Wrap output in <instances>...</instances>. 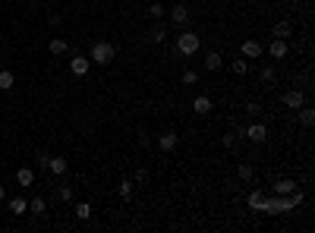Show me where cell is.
Masks as SVG:
<instances>
[{"label": "cell", "instance_id": "obj_1", "mask_svg": "<svg viewBox=\"0 0 315 233\" xmlns=\"http://www.w3.org/2000/svg\"><path fill=\"white\" fill-rule=\"evenodd\" d=\"M303 205V192L300 189H293L287 195H268V202H265V214H284V211H293V208H300Z\"/></svg>", "mask_w": 315, "mask_h": 233}, {"label": "cell", "instance_id": "obj_2", "mask_svg": "<svg viewBox=\"0 0 315 233\" xmlns=\"http://www.w3.org/2000/svg\"><path fill=\"white\" fill-rule=\"evenodd\" d=\"M114 57H117V44H114V41H95V44H91V50H88V60L98 63V66H107Z\"/></svg>", "mask_w": 315, "mask_h": 233}, {"label": "cell", "instance_id": "obj_3", "mask_svg": "<svg viewBox=\"0 0 315 233\" xmlns=\"http://www.w3.org/2000/svg\"><path fill=\"white\" fill-rule=\"evenodd\" d=\"M199 47H202V38H199L192 29H183V32L177 35V50L183 54V57H196Z\"/></svg>", "mask_w": 315, "mask_h": 233}, {"label": "cell", "instance_id": "obj_4", "mask_svg": "<svg viewBox=\"0 0 315 233\" xmlns=\"http://www.w3.org/2000/svg\"><path fill=\"white\" fill-rule=\"evenodd\" d=\"M239 136L249 139V142H255V145H262V142L268 139V126H265V123H249V126L239 130Z\"/></svg>", "mask_w": 315, "mask_h": 233}, {"label": "cell", "instance_id": "obj_5", "mask_svg": "<svg viewBox=\"0 0 315 233\" xmlns=\"http://www.w3.org/2000/svg\"><path fill=\"white\" fill-rule=\"evenodd\" d=\"M167 35H171V22H164V19H158V22H155L152 29L145 32V41H148V44H161L164 38H167Z\"/></svg>", "mask_w": 315, "mask_h": 233}, {"label": "cell", "instance_id": "obj_6", "mask_svg": "<svg viewBox=\"0 0 315 233\" xmlns=\"http://www.w3.org/2000/svg\"><path fill=\"white\" fill-rule=\"evenodd\" d=\"M167 16H171V25L186 29V22H189V7H186V4H174V7L167 10Z\"/></svg>", "mask_w": 315, "mask_h": 233}, {"label": "cell", "instance_id": "obj_7", "mask_svg": "<svg viewBox=\"0 0 315 233\" xmlns=\"http://www.w3.org/2000/svg\"><path fill=\"white\" fill-rule=\"evenodd\" d=\"M239 54H243L246 60H258V57L265 54V44H262V41H255V38H246L243 44H239Z\"/></svg>", "mask_w": 315, "mask_h": 233}, {"label": "cell", "instance_id": "obj_8", "mask_svg": "<svg viewBox=\"0 0 315 233\" xmlns=\"http://www.w3.org/2000/svg\"><path fill=\"white\" fill-rule=\"evenodd\" d=\"M281 104H284V107H290V111H296V107H303V104H306L303 88H287V92L281 95Z\"/></svg>", "mask_w": 315, "mask_h": 233}, {"label": "cell", "instance_id": "obj_9", "mask_svg": "<svg viewBox=\"0 0 315 233\" xmlns=\"http://www.w3.org/2000/svg\"><path fill=\"white\" fill-rule=\"evenodd\" d=\"M88 69H91V60H88V57H82V54H72V60H69V73L76 76V79H82Z\"/></svg>", "mask_w": 315, "mask_h": 233}, {"label": "cell", "instance_id": "obj_10", "mask_svg": "<svg viewBox=\"0 0 315 233\" xmlns=\"http://www.w3.org/2000/svg\"><path fill=\"white\" fill-rule=\"evenodd\" d=\"M265 50L271 54V57H274V60H284V57H287V54H290V44H287L284 38H271Z\"/></svg>", "mask_w": 315, "mask_h": 233}, {"label": "cell", "instance_id": "obj_11", "mask_svg": "<svg viewBox=\"0 0 315 233\" xmlns=\"http://www.w3.org/2000/svg\"><path fill=\"white\" fill-rule=\"evenodd\" d=\"M155 142H158V148H161V151H174V148L180 145V136H177L174 130H167V133H161Z\"/></svg>", "mask_w": 315, "mask_h": 233}, {"label": "cell", "instance_id": "obj_12", "mask_svg": "<svg viewBox=\"0 0 315 233\" xmlns=\"http://www.w3.org/2000/svg\"><path fill=\"white\" fill-rule=\"evenodd\" d=\"M47 170H51V173H57V176H63V173L69 170V161H66V158H60V154H51V158H47Z\"/></svg>", "mask_w": 315, "mask_h": 233}, {"label": "cell", "instance_id": "obj_13", "mask_svg": "<svg viewBox=\"0 0 315 233\" xmlns=\"http://www.w3.org/2000/svg\"><path fill=\"white\" fill-rule=\"evenodd\" d=\"M290 35H293V22H290V19H281V22L271 25V38H284V41H287Z\"/></svg>", "mask_w": 315, "mask_h": 233}, {"label": "cell", "instance_id": "obj_14", "mask_svg": "<svg viewBox=\"0 0 315 233\" xmlns=\"http://www.w3.org/2000/svg\"><path fill=\"white\" fill-rule=\"evenodd\" d=\"M265 202H268V195H265L262 189H255V192L246 195V205H249L252 211H265Z\"/></svg>", "mask_w": 315, "mask_h": 233}, {"label": "cell", "instance_id": "obj_15", "mask_svg": "<svg viewBox=\"0 0 315 233\" xmlns=\"http://www.w3.org/2000/svg\"><path fill=\"white\" fill-rule=\"evenodd\" d=\"M211 107H214V104H211V98H208V95H196L192 111H196L199 117H208V114H211Z\"/></svg>", "mask_w": 315, "mask_h": 233}, {"label": "cell", "instance_id": "obj_16", "mask_svg": "<svg viewBox=\"0 0 315 233\" xmlns=\"http://www.w3.org/2000/svg\"><path fill=\"white\" fill-rule=\"evenodd\" d=\"M293 189H296V180H290V176H284V180H277V183L271 186L274 195H287V192H293Z\"/></svg>", "mask_w": 315, "mask_h": 233}, {"label": "cell", "instance_id": "obj_17", "mask_svg": "<svg viewBox=\"0 0 315 233\" xmlns=\"http://www.w3.org/2000/svg\"><path fill=\"white\" fill-rule=\"evenodd\" d=\"M236 176H239L243 183H252V180H255V167L249 164V161H243V164L236 167Z\"/></svg>", "mask_w": 315, "mask_h": 233}, {"label": "cell", "instance_id": "obj_18", "mask_svg": "<svg viewBox=\"0 0 315 233\" xmlns=\"http://www.w3.org/2000/svg\"><path fill=\"white\" fill-rule=\"evenodd\" d=\"M16 183H19V186H32L35 183V170L32 167H19V170H16Z\"/></svg>", "mask_w": 315, "mask_h": 233}, {"label": "cell", "instance_id": "obj_19", "mask_svg": "<svg viewBox=\"0 0 315 233\" xmlns=\"http://www.w3.org/2000/svg\"><path fill=\"white\" fill-rule=\"evenodd\" d=\"M221 63H224V60H221L217 50H208V54H205V69H208V73H217Z\"/></svg>", "mask_w": 315, "mask_h": 233}, {"label": "cell", "instance_id": "obj_20", "mask_svg": "<svg viewBox=\"0 0 315 233\" xmlns=\"http://www.w3.org/2000/svg\"><path fill=\"white\" fill-rule=\"evenodd\" d=\"M7 208H10V214H26V211H29V202L16 195V199H7Z\"/></svg>", "mask_w": 315, "mask_h": 233}, {"label": "cell", "instance_id": "obj_21", "mask_svg": "<svg viewBox=\"0 0 315 233\" xmlns=\"http://www.w3.org/2000/svg\"><path fill=\"white\" fill-rule=\"evenodd\" d=\"M47 50L54 54V57H63V54L69 50V44H66L63 38H51V44H47Z\"/></svg>", "mask_w": 315, "mask_h": 233}, {"label": "cell", "instance_id": "obj_22", "mask_svg": "<svg viewBox=\"0 0 315 233\" xmlns=\"http://www.w3.org/2000/svg\"><path fill=\"white\" fill-rule=\"evenodd\" d=\"M13 85H16V76H13V69H0V92H10Z\"/></svg>", "mask_w": 315, "mask_h": 233}, {"label": "cell", "instance_id": "obj_23", "mask_svg": "<svg viewBox=\"0 0 315 233\" xmlns=\"http://www.w3.org/2000/svg\"><path fill=\"white\" fill-rule=\"evenodd\" d=\"M29 211H32V214H38V218H44V214H47V208H44V199H41V195L29 199Z\"/></svg>", "mask_w": 315, "mask_h": 233}, {"label": "cell", "instance_id": "obj_24", "mask_svg": "<svg viewBox=\"0 0 315 233\" xmlns=\"http://www.w3.org/2000/svg\"><path fill=\"white\" fill-rule=\"evenodd\" d=\"M296 111H300V123L309 130L312 123H315V111H312V107H306V104H303V107H296Z\"/></svg>", "mask_w": 315, "mask_h": 233}, {"label": "cell", "instance_id": "obj_25", "mask_svg": "<svg viewBox=\"0 0 315 233\" xmlns=\"http://www.w3.org/2000/svg\"><path fill=\"white\" fill-rule=\"evenodd\" d=\"M145 13H148V16H152V19L158 22V19H164V16H167V7H164V4H158V0H155V4L148 7Z\"/></svg>", "mask_w": 315, "mask_h": 233}, {"label": "cell", "instance_id": "obj_26", "mask_svg": "<svg viewBox=\"0 0 315 233\" xmlns=\"http://www.w3.org/2000/svg\"><path fill=\"white\" fill-rule=\"evenodd\" d=\"M230 69H233V76H246V73H249V60H246V57H239V60H233V63H230Z\"/></svg>", "mask_w": 315, "mask_h": 233}, {"label": "cell", "instance_id": "obj_27", "mask_svg": "<svg viewBox=\"0 0 315 233\" xmlns=\"http://www.w3.org/2000/svg\"><path fill=\"white\" fill-rule=\"evenodd\" d=\"M133 186H136L133 180H123V183L117 186V192H120V199H123V202H129V199H133Z\"/></svg>", "mask_w": 315, "mask_h": 233}, {"label": "cell", "instance_id": "obj_28", "mask_svg": "<svg viewBox=\"0 0 315 233\" xmlns=\"http://www.w3.org/2000/svg\"><path fill=\"white\" fill-rule=\"evenodd\" d=\"M258 79H262V85H274V82H277V73H274V66H265L262 73H258Z\"/></svg>", "mask_w": 315, "mask_h": 233}, {"label": "cell", "instance_id": "obj_29", "mask_svg": "<svg viewBox=\"0 0 315 233\" xmlns=\"http://www.w3.org/2000/svg\"><path fill=\"white\" fill-rule=\"evenodd\" d=\"M72 211H76L79 221H88V218H91V205H88V202H76V208H72Z\"/></svg>", "mask_w": 315, "mask_h": 233}, {"label": "cell", "instance_id": "obj_30", "mask_svg": "<svg viewBox=\"0 0 315 233\" xmlns=\"http://www.w3.org/2000/svg\"><path fill=\"white\" fill-rule=\"evenodd\" d=\"M72 186H57V202H72Z\"/></svg>", "mask_w": 315, "mask_h": 233}, {"label": "cell", "instance_id": "obj_31", "mask_svg": "<svg viewBox=\"0 0 315 233\" xmlns=\"http://www.w3.org/2000/svg\"><path fill=\"white\" fill-rule=\"evenodd\" d=\"M246 117H262V104H258V101H249V104H246Z\"/></svg>", "mask_w": 315, "mask_h": 233}, {"label": "cell", "instance_id": "obj_32", "mask_svg": "<svg viewBox=\"0 0 315 233\" xmlns=\"http://www.w3.org/2000/svg\"><path fill=\"white\" fill-rule=\"evenodd\" d=\"M183 85H199V73H196V69H186V73H183Z\"/></svg>", "mask_w": 315, "mask_h": 233}, {"label": "cell", "instance_id": "obj_33", "mask_svg": "<svg viewBox=\"0 0 315 233\" xmlns=\"http://www.w3.org/2000/svg\"><path fill=\"white\" fill-rule=\"evenodd\" d=\"M221 145H224V148H233V145H236V133H224V136H221Z\"/></svg>", "mask_w": 315, "mask_h": 233}, {"label": "cell", "instance_id": "obj_34", "mask_svg": "<svg viewBox=\"0 0 315 233\" xmlns=\"http://www.w3.org/2000/svg\"><path fill=\"white\" fill-rule=\"evenodd\" d=\"M133 183H148V170H145V167L136 170V180H133Z\"/></svg>", "mask_w": 315, "mask_h": 233}, {"label": "cell", "instance_id": "obj_35", "mask_svg": "<svg viewBox=\"0 0 315 233\" xmlns=\"http://www.w3.org/2000/svg\"><path fill=\"white\" fill-rule=\"evenodd\" d=\"M152 142H155L152 136H142V139H139V145H142V148H152Z\"/></svg>", "mask_w": 315, "mask_h": 233}, {"label": "cell", "instance_id": "obj_36", "mask_svg": "<svg viewBox=\"0 0 315 233\" xmlns=\"http://www.w3.org/2000/svg\"><path fill=\"white\" fill-rule=\"evenodd\" d=\"M0 202H7V189L4 186H0Z\"/></svg>", "mask_w": 315, "mask_h": 233}]
</instances>
